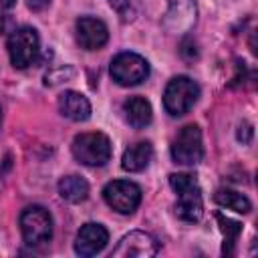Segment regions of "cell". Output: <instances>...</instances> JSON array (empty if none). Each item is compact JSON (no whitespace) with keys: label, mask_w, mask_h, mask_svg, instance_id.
<instances>
[{"label":"cell","mask_w":258,"mask_h":258,"mask_svg":"<svg viewBox=\"0 0 258 258\" xmlns=\"http://www.w3.org/2000/svg\"><path fill=\"white\" fill-rule=\"evenodd\" d=\"M169 185L177 194L175 202V216L181 222H200L204 216V202H202V189L194 175L189 173H171Z\"/></svg>","instance_id":"6da1fadb"},{"label":"cell","mask_w":258,"mask_h":258,"mask_svg":"<svg viewBox=\"0 0 258 258\" xmlns=\"http://www.w3.org/2000/svg\"><path fill=\"white\" fill-rule=\"evenodd\" d=\"M73 155L83 165L101 167L111 159V141L99 131L81 133L73 139Z\"/></svg>","instance_id":"7a4b0ae2"},{"label":"cell","mask_w":258,"mask_h":258,"mask_svg":"<svg viewBox=\"0 0 258 258\" xmlns=\"http://www.w3.org/2000/svg\"><path fill=\"white\" fill-rule=\"evenodd\" d=\"M200 87L189 77H173L163 91V107L171 117L185 115L198 101Z\"/></svg>","instance_id":"3957f363"},{"label":"cell","mask_w":258,"mask_h":258,"mask_svg":"<svg viewBox=\"0 0 258 258\" xmlns=\"http://www.w3.org/2000/svg\"><path fill=\"white\" fill-rule=\"evenodd\" d=\"M38 32L32 26H20L14 28L8 36V56L12 67L26 69L30 67L38 56Z\"/></svg>","instance_id":"277c9868"},{"label":"cell","mask_w":258,"mask_h":258,"mask_svg":"<svg viewBox=\"0 0 258 258\" xmlns=\"http://www.w3.org/2000/svg\"><path fill=\"white\" fill-rule=\"evenodd\" d=\"M22 240L28 246H42L52 238V218L42 206H30L20 214Z\"/></svg>","instance_id":"5b68a950"},{"label":"cell","mask_w":258,"mask_h":258,"mask_svg":"<svg viewBox=\"0 0 258 258\" xmlns=\"http://www.w3.org/2000/svg\"><path fill=\"white\" fill-rule=\"evenodd\" d=\"M111 77L121 87H135L149 77V62L137 52H119L111 60Z\"/></svg>","instance_id":"8992f818"},{"label":"cell","mask_w":258,"mask_h":258,"mask_svg":"<svg viewBox=\"0 0 258 258\" xmlns=\"http://www.w3.org/2000/svg\"><path fill=\"white\" fill-rule=\"evenodd\" d=\"M204 157V143H202V131L198 125L189 123L181 127V131L175 135L171 143V159L181 165H196Z\"/></svg>","instance_id":"52a82bcc"},{"label":"cell","mask_w":258,"mask_h":258,"mask_svg":"<svg viewBox=\"0 0 258 258\" xmlns=\"http://www.w3.org/2000/svg\"><path fill=\"white\" fill-rule=\"evenodd\" d=\"M103 198L111 210L119 214H133L141 204V189L129 179H115L105 185Z\"/></svg>","instance_id":"ba28073f"},{"label":"cell","mask_w":258,"mask_h":258,"mask_svg":"<svg viewBox=\"0 0 258 258\" xmlns=\"http://www.w3.org/2000/svg\"><path fill=\"white\" fill-rule=\"evenodd\" d=\"M157 252V242L151 234L133 230L125 234L113 250L115 258H149Z\"/></svg>","instance_id":"9c48e42d"},{"label":"cell","mask_w":258,"mask_h":258,"mask_svg":"<svg viewBox=\"0 0 258 258\" xmlns=\"http://www.w3.org/2000/svg\"><path fill=\"white\" fill-rule=\"evenodd\" d=\"M109 30L107 24L93 16H83L77 20V42L85 50H99L107 44Z\"/></svg>","instance_id":"30bf717a"},{"label":"cell","mask_w":258,"mask_h":258,"mask_svg":"<svg viewBox=\"0 0 258 258\" xmlns=\"http://www.w3.org/2000/svg\"><path fill=\"white\" fill-rule=\"evenodd\" d=\"M109 242V232L105 226L89 222L85 226H81L77 240H75V252L79 256H95L99 254Z\"/></svg>","instance_id":"8fae6325"},{"label":"cell","mask_w":258,"mask_h":258,"mask_svg":"<svg viewBox=\"0 0 258 258\" xmlns=\"http://www.w3.org/2000/svg\"><path fill=\"white\" fill-rule=\"evenodd\" d=\"M196 22V4L194 0H169V12L165 26L171 32H185Z\"/></svg>","instance_id":"7c38bea8"},{"label":"cell","mask_w":258,"mask_h":258,"mask_svg":"<svg viewBox=\"0 0 258 258\" xmlns=\"http://www.w3.org/2000/svg\"><path fill=\"white\" fill-rule=\"evenodd\" d=\"M58 111L71 121H87L91 117V103L77 91H64L58 97Z\"/></svg>","instance_id":"4fadbf2b"},{"label":"cell","mask_w":258,"mask_h":258,"mask_svg":"<svg viewBox=\"0 0 258 258\" xmlns=\"http://www.w3.org/2000/svg\"><path fill=\"white\" fill-rule=\"evenodd\" d=\"M153 157V147L149 141H139V143H133L129 145L125 151H123V157H121V167L125 171H143L149 161Z\"/></svg>","instance_id":"5bb4252c"},{"label":"cell","mask_w":258,"mask_h":258,"mask_svg":"<svg viewBox=\"0 0 258 258\" xmlns=\"http://www.w3.org/2000/svg\"><path fill=\"white\" fill-rule=\"evenodd\" d=\"M123 113H125V119L127 123L133 127V129H143L151 123V117H153V111H151V105L147 99L143 97H129L125 103H123Z\"/></svg>","instance_id":"9a60e30c"},{"label":"cell","mask_w":258,"mask_h":258,"mask_svg":"<svg viewBox=\"0 0 258 258\" xmlns=\"http://www.w3.org/2000/svg\"><path fill=\"white\" fill-rule=\"evenodd\" d=\"M58 194H60L62 200H67L71 204H79V202H85L87 200V196H89V183L81 175H64L58 181Z\"/></svg>","instance_id":"2e32d148"},{"label":"cell","mask_w":258,"mask_h":258,"mask_svg":"<svg viewBox=\"0 0 258 258\" xmlns=\"http://www.w3.org/2000/svg\"><path fill=\"white\" fill-rule=\"evenodd\" d=\"M214 200H216V204H220L222 208H228V210L238 212V214H248V212L252 210L250 200H248L244 194H240V191H236V189H230V187L218 189V191L214 194Z\"/></svg>","instance_id":"e0dca14e"},{"label":"cell","mask_w":258,"mask_h":258,"mask_svg":"<svg viewBox=\"0 0 258 258\" xmlns=\"http://www.w3.org/2000/svg\"><path fill=\"white\" fill-rule=\"evenodd\" d=\"M216 220H218L220 230H222V234H224V238H226L222 252H224L226 256H230L232 250H234V244H236V240H238V236H240V232H242V224L236 222V220H232V218H228V216H224V214H220V212L216 214Z\"/></svg>","instance_id":"ac0fdd59"},{"label":"cell","mask_w":258,"mask_h":258,"mask_svg":"<svg viewBox=\"0 0 258 258\" xmlns=\"http://www.w3.org/2000/svg\"><path fill=\"white\" fill-rule=\"evenodd\" d=\"M109 4L119 12V16L123 20H131L135 16V10H137L135 0H109Z\"/></svg>","instance_id":"d6986e66"},{"label":"cell","mask_w":258,"mask_h":258,"mask_svg":"<svg viewBox=\"0 0 258 258\" xmlns=\"http://www.w3.org/2000/svg\"><path fill=\"white\" fill-rule=\"evenodd\" d=\"M14 28H16L14 20H12L8 14H2V12H0V34H8V32H12Z\"/></svg>","instance_id":"ffe728a7"},{"label":"cell","mask_w":258,"mask_h":258,"mask_svg":"<svg viewBox=\"0 0 258 258\" xmlns=\"http://www.w3.org/2000/svg\"><path fill=\"white\" fill-rule=\"evenodd\" d=\"M26 4H28L30 10H34V12H42V10L50 4V0H26Z\"/></svg>","instance_id":"44dd1931"},{"label":"cell","mask_w":258,"mask_h":258,"mask_svg":"<svg viewBox=\"0 0 258 258\" xmlns=\"http://www.w3.org/2000/svg\"><path fill=\"white\" fill-rule=\"evenodd\" d=\"M16 4V0H0V8H12Z\"/></svg>","instance_id":"7402d4cb"},{"label":"cell","mask_w":258,"mask_h":258,"mask_svg":"<svg viewBox=\"0 0 258 258\" xmlns=\"http://www.w3.org/2000/svg\"><path fill=\"white\" fill-rule=\"evenodd\" d=\"M0 119H2V115H0Z\"/></svg>","instance_id":"603a6c76"}]
</instances>
